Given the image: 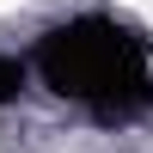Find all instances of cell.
I'll list each match as a JSON object with an SVG mask.
<instances>
[{"label": "cell", "instance_id": "1", "mask_svg": "<svg viewBox=\"0 0 153 153\" xmlns=\"http://www.w3.org/2000/svg\"><path fill=\"white\" fill-rule=\"evenodd\" d=\"M37 74L55 98L86 104L98 123H123L135 110L153 104V68L147 43L135 31H123L117 19H68L37 43Z\"/></svg>", "mask_w": 153, "mask_h": 153}, {"label": "cell", "instance_id": "2", "mask_svg": "<svg viewBox=\"0 0 153 153\" xmlns=\"http://www.w3.org/2000/svg\"><path fill=\"white\" fill-rule=\"evenodd\" d=\"M19 92H25V68H19L12 55H0V104H12Z\"/></svg>", "mask_w": 153, "mask_h": 153}]
</instances>
